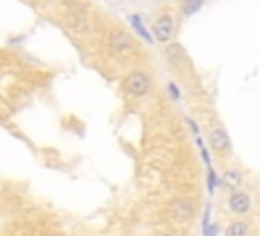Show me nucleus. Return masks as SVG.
I'll list each match as a JSON object with an SVG mask.
<instances>
[{"instance_id": "f257e3e1", "label": "nucleus", "mask_w": 260, "mask_h": 236, "mask_svg": "<svg viewBox=\"0 0 260 236\" xmlns=\"http://www.w3.org/2000/svg\"><path fill=\"white\" fill-rule=\"evenodd\" d=\"M150 85H152L150 75H148L146 71H142V69H134V71H130V73L124 77V90H126V94L132 96V98H142V96H146V94L150 92Z\"/></svg>"}, {"instance_id": "f03ea898", "label": "nucleus", "mask_w": 260, "mask_h": 236, "mask_svg": "<svg viewBox=\"0 0 260 236\" xmlns=\"http://www.w3.org/2000/svg\"><path fill=\"white\" fill-rule=\"evenodd\" d=\"M152 39L158 43H169L175 35V18L171 14H160L154 18L152 26H150Z\"/></svg>"}, {"instance_id": "7ed1b4c3", "label": "nucleus", "mask_w": 260, "mask_h": 236, "mask_svg": "<svg viewBox=\"0 0 260 236\" xmlns=\"http://www.w3.org/2000/svg\"><path fill=\"white\" fill-rule=\"evenodd\" d=\"M110 49L120 57H130L136 51V43L128 33L116 31L110 35Z\"/></svg>"}, {"instance_id": "20e7f679", "label": "nucleus", "mask_w": 260, "mask_h": 236, "mask_svg": "<svg viewBox=\"0 0 260 236\" xmlns=\"http://www.w3.org/2000/svg\"><path fill=\"white\" fill-rule=\"evenodd\" d=\"M209 144L213 151L217 153H230L232 151V140H230V134L223 130V128H213L209 132Z\"/></svg>"}, {"instance_id": "39448f33", "label": "nucleus", "mask_w": 260, "mask_h": 236, "mask_svg": "<svg viewBox=\"0 0 260 236\" xmlns=\"http://www.w3.org/2000/svg\"><path fill=\"white\" fill-rule=\"evenodd\" d=\"M193 203L185 197H179V199H173L171 205H169V214L177 220H189L193 216Z\"/></svg>"}, {"instance_id": "423d86ee", "label": "nucleus", "mask_w": 260, "mask_h": 236, "mask_svg": "<svg viewBox=\"0 0 260 236\" xmlns=\"http://www.w3.org/2000/svg\"><path fill=\"white\" fill-rule=\"evenodd\" d=\"M128 22H130V26H132V31H134V35H136V37H140V39H142V41H146L148 45H152V43H154L152 33L146 28V24H144V20H142V16H140V14H128Z\"/></svg>"}, {"instance_id": "0eeeda50", "label": "nucleus", "mask_w": 260, "mask_h": 236, "mask_svg": "<svg viewBox=\"0 0 260 236\" xmlns=\"http://www.w3.org/2000/svg\"><path fill=\"white\" fill-rule=\"evenodd\" d=\"M228 203H230V210L234 214H246L250 210V195L244 193V191H234L230 195Z\"/></svg>"}, {"instance_id": "6e6552de", "label": "nucleus", "mask_w": 260, "mask_h": 236, "mask_svg": "<svg viewBox=\"0 0 260 236\" xmlns=\"http://www.w3.org/2000/svg\"><path fill=\"white\" fill-rule=\"evenodd\" d=\"M221 183H223L225 187H230V189H234V191H236V187L242 183V173H240V171H236V169H230V171H225V173H223Z\"/></svg>"}, {"instance_id": "1a4fd4ad", "label": "nucleus", "mask_w": 260, "mask_h": 236, "mask_svg": "<svg viewBox=\"0 0 260 236\" xmlns=\"http://www.w3.org/2000/svg\"><path fill=\"white\" fill-rule=\"evenodd\" d=\"M223 236H248V224L242 220H236L225 228Z\"/></svg>"}, {"instance_id": "9d476101", "label": "nucleus", "mask_w": 260, "mask_h": 236, "mask_svg": "<svg viewBox=\"0 0 260 236\" xmlns=\"http://www.w3.org/2000/svg\"><path fill=\"white\" fill-rule=\"evenodd\" d=\"M167 57H169V61H173V63H181V61H187V55H185V51H183V47L181 45H169L167 47Z\"/></svg>"}, {"instance_id": "9b49d317", "label": "nucleus", "mask_w": 260, "mask_h": 236, "mask_svg": "<svg viewBox=\"0 0 260 236\" xmlns=\"http://www.w3.org/2000/svg\"><path fill=\"white\" fill-rule=\"evenodd\" d=\"M203 2H205V0H183V2H181V14H183V16L195 14V12L203 6Z\"/></svg>"}, {"instance_id": "f8f14e48", "label": "nucleus", "mask_w": 260, "mask_h": 236, "mask_svg": "<svg viewBox=\"0 0 260 236\" xmlns=\"http://www.w3.org/2000/svg\"><path fill=\"white\" fill-rule=\"evenodd\" d=\"M217 183H219V179H217V175H215L213 167H207V189H209V193H213V191H215Z\"/></svg>"}, {"instance_id": "ddd939ff", "label": "nucleus", "mask_w": 260, "mask_h": 236, "mask_svg": "<svg viewBox=\"0 0 260 236\" xmlns=\"http://www.w3.org/2000/svg\"><path fill=\"white\" fill-rule=\"evenodd\" d=\"M217 232H219V226L217 224H207L203 228V236H217Z\"/></svg>"}, {"instance_id": "4468645a", "label": "nucleus", "mask_w": 260, "mask_h": 236, "mask_svg": "<svg viewBox=\"0 0 260 236\" xmlns=\"http://www.w3.org/2000/svg\"><path fill=\"white\" fill-rule=\"evenodd\" d=\"M169 94H171L173 100H179V98H181V94H179V90H177L175 83H169Z\"/></svg>"}, {"instance_id": "2eb2a0df", "label": "nucleus", "mask_w": 260, "mask_h": 236, "mask_svg": "<svg viewBox=\"0 0 260 236\" xmlns=\"http://www.w3.org/2000/svg\"><path fill=\"white\" fill-rule=\"evenodd\" d=\"M187 124H189V126H191V130H193V134H195V136H197V134H199V130H197V124H195V122H193V120H191V118H187Z\"/></svg>"}, {"instance_id": "dca6fc26", "label": "nucleus", "mask_w": 260, "mask_h": 236, "mask_svg": "<svg viewBox=\"0 0 260 236\" xmlns=\"http://www.w3.org/2000/svg\"><path fill=\"white\" fill-rule=\"evenodd\" d=\"M160 236H179V234H175V232H165V234H160Z\"/></svg>"}]
</instances>
